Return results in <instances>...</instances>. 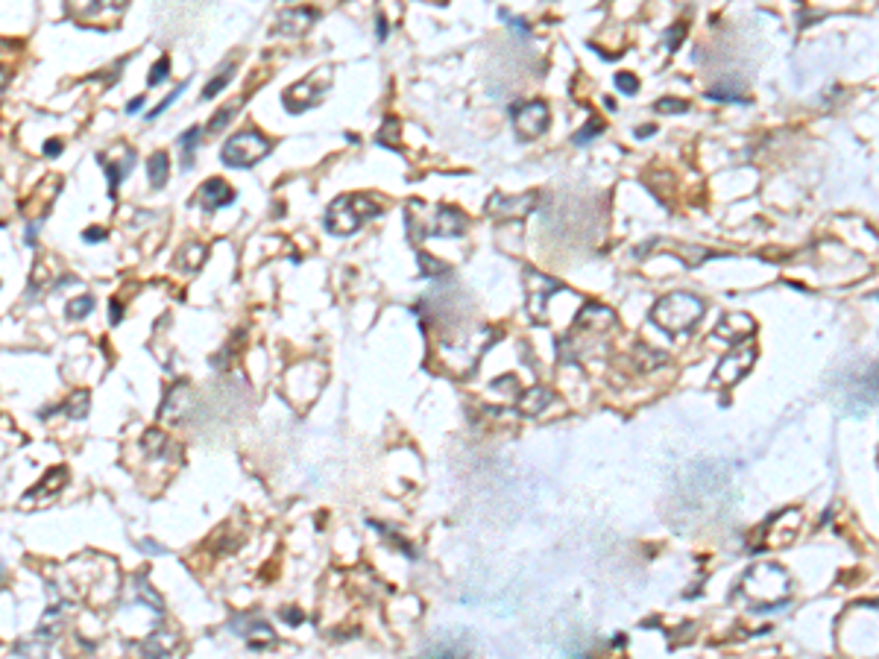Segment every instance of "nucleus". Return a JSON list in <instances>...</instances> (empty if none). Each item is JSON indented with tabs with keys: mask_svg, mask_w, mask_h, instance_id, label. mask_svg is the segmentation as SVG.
<instances>
[{
	"mask_svg": "<svg viewBox=\"0 0 879 659\" xmlns=\"http://www.w3.org/2000/svg\"><path fill=\"white\" fill-rule=\"evenodd\" d=\"M382 214V203H375L372 196L367 194H346V196H337L331 203L328 214H326V229L331 235L337 238H346L358 232L363 223H370L372 217Z\"/></svg>",
	"mask_w": 879,
	"mask_h": 659,
	"instance_id": "obj_1",
	"label": "nucleus"
},
{
	"mask_svg": "<svg viewBox=\"0 0 879 659\" xmlns=\"http://www.w3.org/2000/svg\"><path fill=\"white\" fill-rule=\"evenodd\" d=\"M704 311H706L704 299H698L695 294H669L657 302L651 317L669 334H677V331H689L704 317Z\"/></svg>",
	"mask_w": 879,
	"mask_h": 659,
	"instance_id": "obj_2",
	"label": "nucleus"
},
{
	"mask_svg": "<svg viewBox=\"0 0 879 659\" xmlns=\"http://www.w3.org/2000/svg\"><path fill=\"white\" fill-rule=\"evenodd\" d=\"M270 150H273V144H270L267 135H261L259 129H244V132L232 135L229 141L223 144L220 161L226 167H240V171H244V167L259 164Z\"/></svg>",
	"mask_w": 879,
	"mask_h": 659,
	"instance_id": "obj_3",
	"label": "nucleus"
},
{
	"mask_svg": "<svg viewBox=\"0 0 879 659\" xmlns=\"http://www.w3.org/2000/svg\"><path fill=\"white\" fill-rule=\"evenodd\" d=\"M549 106L539 103V100H530V103H519L513 106V126L516 132L525 138V141H534V138L545 135L549 129Z\"/></svg>",
	"mask_w": 879,
	"mask_h": 659,
	"instance_id": "obj_4",
	"label": "nucleus"
},
{
	"mask_svg": "<svg viewBox=\"0 0 879 659\" xmlns=\"http://www.w3.org/2000/svg\"><path fill=\"white\" fill-rule=\"evenodd\" d=\"M97 161L103 164L106 179H109V194L115 196L117 188L124 185V179L132 173V167H135V150L117 144V150H112V152H97Z\"/></svg>",
	"mask_w": 879,
	"mask_h": 659,
	"instance_id": "obj_5",
	"label": "nucleus"
},
{
	"mask_svg": "<svg viewBox=\"0 0 879 659\" xmlns=\"http://www.w3.org/2000/svg\"><path fill=\"white\" fill-rule=\"evenodd\" d=\"M539 203V194H525L519 199H507V196H495L490 199V217H525L528 211H534V205Z\"/></svg>",
	"mask_w": 879,
	"mask_h": 659,
	"instance_id": "obj_6",
	"label": "nucleus"
},
{
	"mask_svg": "<svg viewBox=\"0 0 879 659\" xmlns=\"http://www.w3.org/2000/svg\"><path fill=\"white\" fill-rule=\"evenodd\" d=\"M200 203H203L205 211H217L223 205L235 203V188L229 185V182H223V179H208V182H203V188H200Z\"/></svg>",
	"mask_w": 879,
	"mask_h": 659,
	"instance_id": "obj_7",
	"label": "nucleus"
},
{
	"mask_svg": "<svg viewBox=\"0 0 879 659\" xmlns=\"http://www.w3.org/2000/svg\"><path fill=\"white\" fill-rule=\"evenodd\" d=\"M317 18H320V12H317V9H284L279 15L276 33H282V36H302Z\"/></svg>",
	"mask_w": 879,
	"mask_h": 659,
	"instance_id": "obj_8",
	"label": "nucleus"
},
{
	"mask_svg": "<svg viewBox=\"0 0 879 659\" xmlns=\"http://www.w3.org/2000/svg\"><path fill=\"white\" fill-rule=\"evenodd\" d=\"M753 363V352H733V355H727V361L718 366V384H733V381H739L741 375L748 372V366Z\"/></svg>",
	"mask_w": 879,
	"mask_h": 659,
	"instance_id": "obj_9",
	"label": "nucleus"
},
{
	"mask_svg": "<svg viewBox=\"0 0 879 659\" xmlns=\"http://www.w3.org/2000/svg\"><path fill=\"white\" fill-rule=\"evenodd\" d=\"M168 176H170V159H168V152H164V150H159V152H153V156L147 159L150 188H153V191L164 188V185H168Z\"/></svg>",
	"mask_w": 879,
	"mask_h": 659,
	"instance_id": "obj_10",
	"label": "nucleus"
},
{
	"mask_svg": "<svg viewBox=\"0 0 879 659\" xmlns=\"http://www.w3.org/2000/svg\"><path fill=\"white\" fill-rule=\"evenodd\" d=\"M132 586H135V595H138V601H141V604H147L150 609L156 612V616H161V612H164V604H161V598L156 595V589L147 584V577H144V574H135V577H132Z\"/></svg>",
	"mask_w": 879,
	"mask_h": 659,
	"instance_id": "obj_11",
	"label": "nucleus"
},
{
	"mask_svg": "<svg viewBox=\"0 0 879 659\" xmlns=\"http://www.w3.org/2000/svg\"><path fill=\"white\" fill-rule=\"evenodd\" d=\"M200 135L203 129L200 126H191L188 132H182L179 138V150H182V167H194V156H196V147H200Z\"/></svg>",
	"mask_w": 879,
	"mask_h": 659,
	"instance_id": "obj_12",
	"label": "nucleus"
},
{
	"mask_svg": "<svg viewBox=\"0 0 879 659\" xmlns=\"http://www.w3.org/2000/svg\"><path fill=\"white\" fill-rule=\"evenodd\" d=\"M173 645H176V642H170V645H168V642H164V633L156 630V633H150V636L141 642L138 651H141L144 656H150V659H156V656H168Z\"/></svg>",
	"mask_w": 879,
	"mask_h": 659,
	"instance_id": "obj_13",
	"label": "nucleus"
},
{
	"mask_svg": "<svg viewBox=\"0 0 879 659\" xmlns=\"http://www.w3.org/2000/svg\"><path fill=\"white\" fill-rule=\"evenodd\" d=\"M240 103H244V97H238V100H232V103H226L223 109L208 120V132H211V135H217V132H223L226 126H229V124H232V117H235V112L240 109Z\"/></svg>",
	"mask_w": 879,
	"mask_h": 659,
	"instance_id": "obj_14",
	"label": "nucleus"
},
{
	"mask_svg": "<svg viewBox=\"0 0 879 659\" xmlns=\"http://www.w3.org/2000/svg\"><path fill=\"white\" fill-rule=\"evenodd\" d=\"M94 296L91 294H82V296H77V299H71L68 302V308H65V317L71 319V323H80V319H85L91 311H94Z\"/></svg>",
	"mask_w": 879,
	"mask_h": 659,
	"instance_id": "obj_15",
	"label": "nucleus"
},
{
	"mask_svg": "<svg viewBox=\"0 0 879 659\" xmlns=\"http://www.w3.org/2000/svg\"><path fill=\"white\" fill-rule=\"evenodd\" d=\"M232 76H235V65H232V62H229V65H223V68H220V73L215 76V80H208V82H205V88H203V100L217 97L220 91L232 82Z\"/></svg>",
	"mask_w": 879,
	"mask_h": 659,
	"instance_id": "obj_16",
	"label": "nucleus"
},
{
	"mask_svg": "<svg viewBox=\"0 0 879 659\" xmlns=\"http://www.w3.org/2000/svg\"><path fill=\"white\" fill-rule=\"evenodd\" d=\"M88 407H91V398H88V393H85V390H80V393H73V396H71L68 402H65L62 407H59V410H65L71 419H77V422H80V419H85V417H88Z\"/></svg>",
	"mask_w": 879,
	"mask_h": 659,
	"instance_id": "obj_17",
	"label": "nucleus"
},
{
	"mask_svg": "<svg viewBox=\"0 0 879 659\" xmlns=\"http://www.w3.org/2000/svg\"><path fill=\"white\" fill-rule=\"evenodd\" d=\"M65 481H68V472H65L62 466H59V469H53V472H50V481L44 478V481H41L38 486H33V489H29V498H27V501H33L36 495H41L44 489H59V486H62Z\"/></svg>",
	"mask_w": 879,
	"mask_h": 659,
	"instance_id": "obj_18",
	"label": "nucleus"
},
{
	"mask_svg": "<svg viewBox=\"0 0 879 659\" xmlns=\"http://www.w3.org/2000/svg\"><path fill=\"white\" fill-rule=\"evenodd\" d=\"M203 255H205V249H203V247H196V243H191L188 249H182V255H179V258H182L179 267H182V270H188V273H194L196 267L203 264Z\"/></svg>",
	"mask_w": 879,
	"mask_h": 659,
	"instance_id": "obj_19",
	"label": "nucleus"
},
{
	"mask_svg": "<svg viewBox=\"0 0 879 659\" xmlns=\"http://www.w3.org/2000/svg\"><path fill=\"white\" fill-rule=\"evenodd\" d=\"M185 85H188V82H182V85H176V88H173V91H170V94H168V97H164V100H161L159 106H153V109H150V112H147V120H156V117H161L164 112H168V109H170V106H173V103H176V100L182 97V91H185Z\"/></svg>",
	"mask_w": 879,
	"mask_h": 659,
	"instance_id": "obj_20",
	"label": "nucleus"
},
{
	"mask_svg": "<svg viewBox=\"0 0 879 659\" xmlns=\"http://www.w3.org/2000/svg\"><path fill=\"white\" fill-rule=\"evenodd\" d=\"M654 109L660 115H683V112H689V103L686 100H674V97H662V100L654 103Z\"/></svg>",
	"mask_w": 879,
	"mask_h": 659,
	"instance_id": "obj_21",
	"label": "nucleus"
},
{
	"mask_svg": "<svg viewBox=\"0 0 879 659\" xmlns=\"http://www.w3.org/2000/svg\"><path fill=\"white\" fill-rule=\"evenodd\" d=\"M168 76H170V59H168V56H161L159 62L153 65V73L147 76V85L153 88V85H159L161 80H168Z\"/></svg>",
	"mask_w": 879,
	"mask_h": 659,
	"instance_id": "obj_22",
	"label": "nucleus"
},
{
	"mask_svg": "<svg viewBox=\"0 0 879 659\" xmlns=\"http://www.w3.org/2000/svg\"><path fill=\"white\" fill-rule=\"evenodd\" d=\"M616 88L621 91V94H636V88H639V80H636L633 73H616Z\"/></svg>",
	"mask_w": 879,
	"mask_h": 659,
	"instance_id": "obj_23",
	"label": "nucleus"
},
{
	"mask_svg": "<svg viewBox=\"0 0 879 659\" xmlns=\"http://www.w3.org/2000/svg\"><path fill=\"white\" fill-rule=\"evenodd\" d=\"M601 132H604V124H601V120H595V124L589 126V129L583 126L578 135H574V144H586V141H593V138H595V135H601Z\"/></svg>",
	"mask_w": 879,
	"mask_h": 659,
	"instance_id": "obj_24",
	"label": "nucleus"
},
{
	"mask_svg": "<svg viewBox=\"0 0 879 659\" xmlns=\"http://www.w3.org/2000/svg\"><path fill=\"white\" fill-rule=\"evenodd\" d=\"M419 267L426 270L428 279H431V275H437V273H446V264H434L431 255H419Z\"/></svg>",
	"mask_w": 879,
	"mask_h": 659,
	"instance_id": "obj_25",
	"label": "nucleus"
},
{
	"mask_svg": "<svg viewBox=\"0 0 879 659\" xmlns=\"http://www.w3.org/2000/svg\"><path fill=\"white\" fill-rule=\"evenodd\" d=\"M144 103H147V94H138V97H132V100L126 103V115H138V112L144 109Z\"/></svg>",
	"mask_w": 879,
	"mask_h": 659,
	"instance_id": "obj_26",
	"label": "nucleus"
},
{
	"mask_svg": "<svg viewBox=\"0 0 879 659\" xmlns=\"http://www.w3.org/2000/svg\"><path fill=\"white\" fill-rule=\"evenodd\" d=\"M120 319H124V305H120V302L115 299V302H112V308H109V323H112V326H117Z\"/></svg>",
	"mask_w": 879,
	"mask_h": 659,
	"instance_id": "obj_27",
	"label": "nucleus"
},
{
	"mask_svg": "<svg viewBox=\"0 0 879 659\" xmlns=\"http://www.w3.org/2000/svg\"><path fill=\"white\" fill-rule=\"evenodd\" d=\"M82 240L85 243H100V240H106V232H103V229H85Z\"/></svg>",
	"mask_w": 879,
	"mask_h": 659,
	"instance_id": "obj_28",
	"label": "nucleus"
},
{
	"mask_svg": "<svg viewBox=\"0 0 879 659\" xmlns=\"http://www.w3.org/2000/svg\"><path fill=\"white\" fill-rule=\"evenodd\" d=\"M59 152H62V141H50V144H44V156H48V159H56Z\"/></svg>",
	"mask_w": 879,
	"mask_h": 659,
	"instance_id": "obj_29",
	"label": "nucleus"
},
{
	"mask_svg": "<svg viewBox=\"0 0 879 659\" xmlns=\"http://www.w3.org/2000/svg\"><path fill=\"white\" fill-rule=\"evenodd\" d=\"M138 548H144L147 554H164V548H161V545H156V542H150V539H141V542H138Z\"/></svg>",
	"mask_w": 879,
	"mask_h": 659,
	"instance_id": "obj_30",
	"label": "nucleus"
},
{
	"mask_svg": "<svg viewBox=\"0 0 879 659\" xmlns=\"http://www.w3.org/2000/svg\"><path fill=\"white\" fill-rule=\"evenodd\" d=\"M282 616L287 618V624H299V621H302V612H291V609H284Z\"/></svg>",
	"mask_w": 879,
	"mask_h": 659,
	"instance_id": "obj_31",
	"label": "nucleus"
},
{
	"mask_svg": "<svg viewBox=\"0 0 879 659\" xmlns=\"http://www.w3.org/2000/svg\"><path fill=\"white\" fill-rule=\"evenodd\" d=\"M38 223H41V220H38ZM38 223H33V226L27 229V243H29V247H33V243H36V232H38Z\"/></svg>",
	"mask_w": 879,
	"mask_h": 659,
	"instance_id": "obj_32",
	"label": "nucleus"
},
{
	"mask_svg": "<svg viewBox=\"0 0 879 659\" xmlns=\"http://www.w3.org/2000/svg\"><path fill=\"white\" fill-rule=\"evenodd\" d=\"M378 38H382V41L387 38V24H384V18H382V21H378Z\"/></svg>",
	"mask_w": 879,
	"mask_h": 659,
	"instance_id": "obj_33",
	"label": "nucleus"
}]
</instances>
